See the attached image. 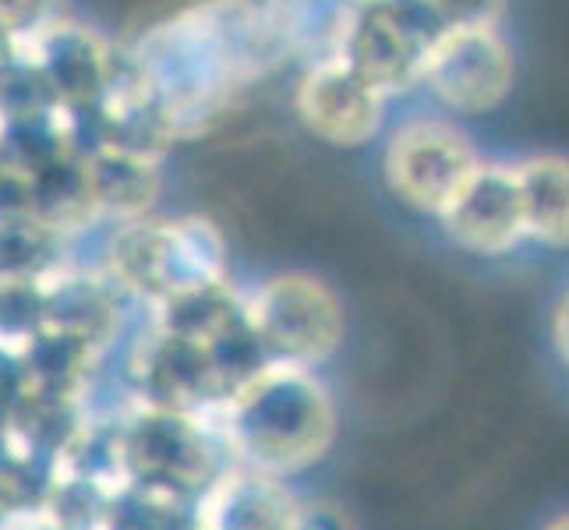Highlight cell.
Instances as JSON below:
<instances>
[{
	"instance_id": "1",
	"label": "cell",
	"mask_w": 569,
	"mask_h": 530,
	"mask_svg": "<svg viewBox=\"0 0 569 530\" xmlns=\"http://www.w3.org/2000/svg\"><path fill=\"white\" fill-rule=\"evenodd\" d=\"M280 53L262 8L248 0H202L152 26L117 74L139 96L167 139L202 131Z\"/></svg>"
},
{
	"instance_id": "2",
	"label": "cell",
	"mask_w": 569,
	"mask_h": 530,
	"mask_svg": "<svg viewBox=\"0 0 569 530\" xmlns=\"http://www.w3.org/2000/svg\"><path fill=\"white\" fill-rule=\"evenodd\" d=\"M230 460L272 478L301 474L337 439V407L311 368L266 364L212 410Z\"/></svg>"
},
{
	"instance_id": "3",
	"label": "cell",
	"mask_w": 569,
	"mask_h": 530,
	"mask_svg": "<svg viewBox=\"0 0 569 530\" xmlns=\"http://www.w3.org/2000/svg\"><path fill=\"white\" fill-rule=\"evenodd\" d=\"M124 481L149 492L199 502L233 463L223 431L209 414L139 403L121 418Z\"/></svg>"
},
{
	"instance_id": "4",
	"label": "cell",
	"mask_w": 569,
	"mask_h": 530,
	"mask_svg": "<svg viewBox=\"0 0 569 530\" xmlns=\"http://www.w3.org/2000/svg\"><path fill=\"white\" fill-rule=\"evenodd\" d=\"M107 272L152 308L223 283V241L206 220H128L113 233Z\"/></svg>"
},
{
	"instance_id": "5",
	"label": "cell",
	"mask_w": 569,
	"mask_h": 530,
	"mask_svg": "<svg viewBox=\"0 0 569 530\" xmlns=\"http://www.w3.org/2000/svg\"><path fill=\"white\" fill-rule=\"evenodd\" d=\"M244 316L269 364L316 368L343 340L337 293L305 272L266 280L244 304Z\"/></svg>"
},
{
	"instance_id": "6",
	"label": "cell",
	"mask_w": 569,
	"mask_h": 530,
	"mask_svg": "<svg viewBox=\"0 0 569 530\" xmlns=\"http://www.w3.org/2000/svg\"><path fill=\"white\" fill-rule=\"evenodd\" d=\"M449 26L431 0H361L343 53L382 92L410 89L425 78L428 53Z\"/></svg>"
},
{
	"instance_id": "7",
	"label": "cell",
	"mask_w": 569,
	"mask_h": 530,
	"mask_svg": "<svg viewBox=\"0 0 569 530\" xmlns=\"http://www.w3.org/2000/svg\"><path fill=\"white\" fill-rule=\"evenodd\" d=\"M481 167L475 146L453 124L418 117L392 131L382 173L397 199L418 212L442 216Z\"/></svg>"
},
{
	"instance_id": "8",
	"label": "cell",
	"mask_w": 569,
	"mask_h": 530,
	"mask_svg": "<svg viewBox=\"0 0 569 530\" xmlns=\"http://www.w3.org/2000/svg\"><path fill=\"white\" fill-rule=\"evenodd\" d=\"M421 82L446 107L460 113H485L499 107L513 86V53L488 18L449 22L428 53Z\"/></svg>"
},
{
	"instance_id": "9",
	"label": "cell",
	"mask_w": 569,
	"mask_h": 530,
	"mask_svg": "<svg viewBox=\"0 0 569 530\" xmlns=\"http://www.w3.org/2000/svg\"><path fill=\"white\" fill-rule=\"evenodd\" d=\"M386 92L347 61V57H326L316 61L301 78L298 113L311 134L329 146H365L382 124Z\"/></svg>"
},
{
	"instance_id": "10",
	"label": "cell",
	"mask_w": 569,
	"mask_h": 530,
	"mask_svg": "<svg viewBox=\"0 0 569 530\" xmlns=\"http://www.w3.org/2000/svg\"><path fill=\"white\" fill-rule=\"evenodd\" d=\"M439 220L449 241L470 254L496 259V254L513 251L527 238L513 170L499 163H481Z\"/></svg>"
},
{
	"instance_id": "11",
	"label": "cell",
	"mask_w": 569,
	"mask_h": 530,
	"mask_svg": "<svg viewBox=\"0 0 569 530\" xmlns=\"http://www.w3.org/2000/svg\"><path fill=\"white\" fill-rule=\"evenodd\" d=\"M301 506L287 492L283 478L230 463L199 499V523L206 530H298Z\"/></svg>"
},
{
	"instance_id": "12",
	"label": "cell",
	"mask_w": 569,
	"mask_h": 530,
	"mask_svg": "<svg viewBox=\"0 0 569 530\" xmlns=\"http://www.w3.org/2000/svg\"><path fill=\"white\" fill-rule=\"evenodd\" d=\"M89 421L92 414L86 407V397L29 386L8 424V439L22 457L61 467L68 449L78 442Z\"/></svg>"
},
{
	"instance_id": "13",
	"label": "cell",
	"mask_w": 569,
	"mask_h": 530,
	"mask_svg": "<svg viewBox=\"0 0 569 530\" xmlns=\"http://www.w3.org/2000/svg\"><path fill=\"white\" fill-rule=\"evenodd\" d=\"M358 8L361 0H266L262 14L280 53H319L316 61H326L343 53Z\"/></svg>"
},
{
	"instance_id": "14",
	"label": "cell",
	"mask_w": 569,
	"mask_h": 530,
	"mask_svg": "<svg viewBox=\"0 0 569 530\" xmlns=\"http://www.w3.org/2000/svg\"><path fill=\"white\" fill-rule=\"evenodd\" d=\"M520 194L523 233L545 248H569V160L531 156L509 167Z\"/></svg>"
},
{
	"instance_id": "15",
	"label": "cell",
	"mask_w": 569,
	"mask_h": 530,
	"mask_svg": "<svg viewBox=\"0 0 569 530\" xmlns=\"http://www.w3.org/2000/svg\"><path fill=\"white\" fill-rule=\"evenodd\" d=\"M18 358H22L26 379L32 389L78 392V397H86L103 350L92 347L82 337H74V332L47 326V329H39L22 350H18Z\"/></svg>"
},
{
	"instance_id": "16",
	"label": "cell",
	"mask_w": 569,
	"mask_h": 530,
	"mask_svg": "<svg viewBox=\"0 0 569 530\" xmlns=\"http://www.w3.org/2000/svg\"><path fill=\"white\" fill-rule=\"evenodd\" d=\"M64 18V0H0V50L14 53L22 39Z\"/></svg>"
},
{
	"instance_id": "17",
	"label": "cell",
	"mask_w": 569,
	"mask_h": 530,
	"mask_svg": "<svg viewBox=\"0 0 569 530\" xmlns=\"http://www.w3.org/2000/svg\"><path fill=\"white\" fill-rule=\"evenodd\" d=\"M449 22H475V18H488L496 0H431Z\"/></svg>"
},
{
	"instance_id": "18",
	"label": "cell",
	"mask_w": 569,
	"mask_h": 530,
	"mask_svg": "<svg viewBox=\"0 0 569 530\" xmlns=\"http://www.w3.org/2000/svg\"><path fill=\"white\" fill-rule=\"evenodd\" d=\"M552 337H556V350H559V358L566 361L569 368V290L562 293V301L556 308V319H552Z\"/></svg>"
},
{
	"instance_id": "19",
	"label": "cell",
	"mask_w": 569,
	"mask_h": 530,
	"mask_svg": "<svg viewBox=\"0 0 569 530\" xmlns=\"http://www.w3.org/2000/svg\"><path fill=\"white\" fill-rule=\"evenodd\" d=\"M545 530H569V513H562V517H556L552 523H548Z\"/></svg>"
},
{
	"instance_id": "20",
	"label": "cell",
	"mask_w": 569,
	"mask_h": 530,
	"mask_svg": "<svg viewBox=\"0 0 569 530\" xmlns=\"http://www.w3.org/2000/svg\"><path fill=\"white\" fill-rule=\"evenodd\" d=\"M194 530H206V527H202V523H199V527H194Z\"/></svg>"
}]
</instances>
